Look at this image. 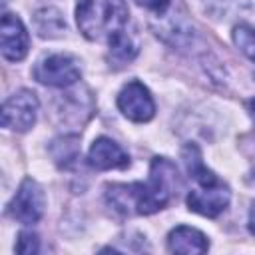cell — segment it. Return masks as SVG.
Wrapping results in <instances>:
<instances>
[{
	"instance_id": "6da1fadb",
	"label": "cell",
	"mask_w": 255,
	"mask_h": 255,
	"mask_svg": "<svg viewBox=\"0 0 255 255\" xmlns=\"http://www.w3.org/2000/svg\"><path fill=\"white\" fill-rule=\"evenodd\" d=\"M179 185L177 167L167 157H153L145 183H112L106 201L122 215H151L169 203Z\"/></svg>"
},
{
	"instance_id": "7a4b0ae2",
	"label": "cell",
	"mask_w": 255,
	"mask_h": 255,
	"mask_svg": "<svg viewBox=\"0 0 255 255\" xmlns=\"http://www.w3.org/2000/svg\"><path fill=\"white\" fill-rule=\"evenodd\" d=\"M129 10L126 0H78L76 22L88 40H112L126 32Z\"/></svg>"
},
{
	"instance_id": "3957f363",
	"label": "cell",
	"mask_w": 255,
	"mask_h": 255,
	"mask_svg": "<svg viewBox=\"0 0 255 255\" xmlns=\"http://www.w3.org/2000/svg\"><path fill=\"white\" fill-rule=\"evenodd\" d=\"M44 207H46L44 189L32 177H26L20 183L18 191L14 193L12 201L8 203V215L24 225H32L42 219Z\"/></svg>"
},
{
	"instance_id": "277c9868",
	"label": "cell",
	"mask_w": 255,
	"mask_h": 255,
	"mask_svg": "<svg viewBox=\"0 0 255 255\" xmlns=\"http://www.w3.org/2000/svg\"><path fill=\"white\" fill-rule=\"evenodd\" d=\"M82 72L76 58L68 54H50L42 58L34 68V78L52 88H70L80 80Z\"/></svg>"
},
{
	"instance_id": "5b68a950",
	"label": "cell",
	"mask_w": 255,
	"mask_h": 255,
	"mask_svg": "<svg viewBox=\"0 0 255 255\" xmlns=\"http://www.w3.org/2000/svg\"><path fill=\"white\" fill-rule=\"evenodd\" d=\"M38 98L30 90H18L2 106V126L14 131H28L36 124Z\"/></svg>"
},
{
	"instance_id": "8992f818",
	"label": "cell",
	"mask_w": 255,
	"mask_h": 255,
	"mask_svg": "<svg viewBox=\"0 0 255 255\" xmlns=\"http://www.w3.org/2000/svg\"><path fill=\"white\" fill-rule=\"evenodd\" d=\"M118 108L128 120L137 124L149 122L155 114V104L149 90L137 80L128 82L122 88V92L118 94Z\"/></svg>"
},
{
	"instance_id": "52a82bcc",
	"label": "cell",
	"mask_w": 255,
	"mask_h": 255,
	"mask_svg": "<svg viewBox=\"0 0 255 255\" xmlns=\"http://www.w3.org/2000/svg\"><path fill=\"white\" fill-rule=\"evenodd\" d=\"M229 199H231L229 187L223 181H219L213 185H199L197 189L189 191L187 207H189V211H195L199 215L217 217L219 213H223L227 209Z\"/></svg>"
},
{
	"instance_id": "ba28073f",
	"label": "cell",
	"mask_w": 255,
	"mask_h": 255,
	"mask_svg": "<svg viewBox=\"0 0 255 255\" xmlns=\"http://www.w3.org/2000/svg\"><path fill=\"white\" fill-rule=\"evenodd\" d=\"M0 48H2V56L8 62H20L26 58L28 54V46H30V38L26 32V26L22 24V20L16 14L4 12L2 14V24H0Z\"/></svg>"
},
{
	"instance_id": "9c48e42d",
	"label": "cell",
	"mask_w": 255,
	"mask_h": 255,
	"mask_svg": "<svg viewBox=\"0 0 255 255\" xmlns=\"http://www.w3.org/2000/svg\"><path fill=\"white\" fill-rule=\"evenodd\" d=\"M88 163L96 169H126L129 165V155L114 139L102 135L94 139L88 151Z\"/></svg>"
},
{
	"instance_id": "30bf717a",
	"label": "cell",
	"mask_w": 255,
	"mask_h": 255,
	"mask_svg": "<svg viewBox=\"0 0 255 255\" xmlns=\"http://www.w3.org/2000/svg\"><path fill=\"white\" fill-rule=\"evenodd\" d=\"M167 249L171 253H205L209 249V241L199 229L179 225L169 231Z\"/></svg>"
},
{
	"instance_id": "8fae6325",
	"label": "cell",
	"mask_w": 255,
	"mask_h": 255,
	"mask_svg": "<svg viewBox=\"0 0 255 255\" xmlns=\"http://www.w3.org/2000/svg\"><path fill=\"white\" fill-rule=\"evenodd\" d=\"M36 32L42 38H56L66 30V20L56 8H42L34 16Z\"/></svg>"
},
{
	"instance_id": "7c38bea8",
	"label": "cell",
	"mask_w": 255,
	"mask_h": 255,
	"mask_svg": "<svg viewBox=\"0 0 255 255\" xmlns=\"http://www.w3.org/2000/svg\"><path fill=\"white\" fill-rule=\"evenodd\" d=\"M108 48H110V60H114L118 66L131 62L133 56L137 54V44H135L133 36L128 34V32H122V34L114 36L108 42Z\"/></svg>"
},
{
	"instance_id": "4fadbf2b",
	"label": "cell",
	"mask_w": 255,
	"mask_h": 255,
	"mask_svg": "<svg viewBox=\"0 0 255 255\" xmlns=\"http://www.w3.org/2000/svg\"><path fill=\"white\" fill-rule=\"evenodd\" d=\"M233 42L251 62H255V28H251L247 24L235 26L233 28Z\"/></svg>"
},
{
	"instance_id": "5bb4252c",
	"label": "cell",
	"mask_w": 255,
	"mask_h": 255,
	"mask_svg": "<svg viewBox=\"0 0 255 255\" xmlns=\"http://www.w3.org/2000/svg\"><path fill=\"white\" fill-rule=\"evenodd\" d=\"M54 143L62 147V151L52 149L54 159H56L62 167H68V165H72V163L78 159L80 147H78V139H76V137H64V139H58V141H54Z\"/></svg>"
},
{
	"instance_id": "9a60e30c",
	"label": "cell",
	"mask_w": 255,
	"mask_h": 255,
	"mask_svg": "<svg viewBox=\"0 0 255 255\" xmlns=\"http://www.w3.org/2000/svg\"><path fill=\"white\" fill-rule=\"evenodd\" d=\"M40 249V243H38V235L36 233H30V231H22L18 235V241H16V251L22 253V255H32V253H38Z\"/></svg>"
},
{
	"instance_id": "2e32d148",
	"label": "cell",
	"mask_w": 255,
	"mask_h": 255,
	"mask_svg": "<svg viewBox=\"0 0 255 255\" xmlns=\"http://www.w3.org/2000/svg\"><path fill=\"white\" fill-rule=\"evenodd\" d=\"M135 2L153 14H163L169 6V0H135Z\"/></svg>"
},
{
	"instance_id": "e0dca14e",
	"label": "cell",
	"mask_w": 255,
	"mask_h": 255,
	"mask_svg": "<svg viewBox=\"0 0 255 255\" xmlns=\"http://www.w3.org/2000/svg\"><path fill=\"white\" fill-rule=\"evenodd\" d=\"M249 231L255 235V201H253L251 211H249Z\"/></svg>"
},
{
	"instance_id": "ac0fdd59",
	"label": "cell",
	"mask_w": 255,
	"mask_h": 255,
	"mask_svg": "<svg viewBox=\"0 0 255 255\" xmlns=\"http://www.w3.org/2000/svg\"><path fill=\"white\" fill-rule=\"evenodd\" d=\"M245 108H247V112H249V116H251V120H253V124H255V98L247 100Z\"/></svg>"
}]
</instances>
